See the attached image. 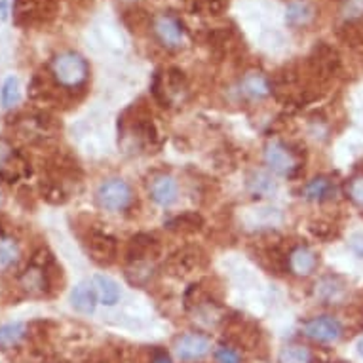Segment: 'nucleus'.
<instances>
[{
  "label": "nucleus",
  "mask_w": 363,
  "mask_h": 363,
  "mask_svg": "<svg viewBox=\"0 0 363 363\" xmlns=\"http://www.w3.org/2000/svg\"><path fill=\"white\" fill-rule=\"evenodd\" d=\"M55 267L54 257L50 255L48 251L42 250L38 251L33 261L27 267L21 278H19V284L23 287L25 291L33 295V297H44L48 295L50 289H52V268Z\"/></svg>",
  "instance_id": "nucleus-1"
},
{
  "label": "nucleus",
  "mask_w": 363,
  "mask_h": 363,
  "mask_svg": "<svg viewBox=\"0 0 363 363\" xmlns=\"http://www.w3.org/2000/svg\"><path fill=\"white\" fill-rule=\"evenodd\" d=\"M52 77L61 88H82L89 77V67L80 54L63 52L52 60Z\"/></svg>",
  "instance_id": "nucleus-2"
},
{
  "label": "nucleus",
  "mask_w": 363,
  "mask_h": 363,
  "mask_svg": "<svg viewBox=\"0 0 363 363\" xmlns=\"http://www.w3.org/2000/svg\"><path fill=\"white\" fill-rule=\"evenodd\" d=\"M57 2L60 0H16L13 2L16 23L23 27L46 23L57 12Z\"/></svg>",
  "instance_id": "nucleus-3"
},
{
  "label": "nucleus",
  "mask_w": 363,
  "mask_h": 363,
  "mask_svg": "<svg viewBox=\"0 0 363 363\" xmlns=\"http://www.w3.org/2000/svg\"><path fill=\"white\" fill-rule=\"evenodd\" d=\"M97 203L107 211H124L133 202V191L124 179H108L97 189Z\"/></svg>",
  "instance_id": "nucleus-4"
},
{
  "label": "nucleus",
  "mask_w": 363,
  "mask_h": 363,
  "mask_svg": "<svg viewBox=\"0 0 363 363\" xmlns=\"http://www.w3.org/2000/svg\"><path fill=\"white\" fill-rule=\"evenodd\" d=\"M339 65L340 60L335 48H331L325 42H320V44H315L312 54L306 60V72L314 74L318 82H323L339 71Z\"/></svg>",
  "instance_id": "nucleus-5"
},
{
  "label": "nucleus",
  "mask_w": 363,
  "mask_h": 363,
  "mask_svg": "<svg viewBox=\"0 0 363 363\" xmlns=\"http://www.w3.org/2000/svg\"><path fill=\"white\" fill-rule=\"evenodd\" d=\"M84 245L88 255L91 257V261L97 262L99 267H108L116 261L118 257V244L111 234L103 233V230H96L91 228L84 238Z\"/></svg>",
  "instance_id": "nucleus-6"
},
{
  "label": "nucleus",
  "mask_w": 363,
  "mask_h": 363,
  "mask_svg": "<svg viewBox=\"0 0 363 363\" xmlns=\"http://www.w3.org/2000/svg\"><path fill=\"white\" fill-rule=\"evenodd\" d=\"M264 164L274 173L286 175V177H295L301 172V162H298L297 155L280 141H272V143L267 145Z\"/></svg>",
  "instance_id": "nucleus-7"
},
{
  "label": "nucleus",
  "mask_w": 363,
  "mask_h": 363,
  "mask_svg": "<svg viewBox=\"0 0 363 363\" xmlns=\"http://www.w3.org/2000/svg\"><path fill=\"white\" fill-rule=\"evenodd\" d=\"M152 29H155L156 38L160 40V44H164L166 48L177 50L183 46L185 42V29H183V23L177 16L173 13H162L152 21Z\"/></svg>",
  "instance_id": "nucleus-8"
},
{
  "label": "nucleus",
  "mask_w": 363,
  "mask_h": 363,
  "mask_svg": "<svg viewBox=\"0 0 363 363\" xmlns=\"http://www.w3.org/2000/svg\"><path fill=\"white\" fill-rule=\"evenodd\" d=\"M303 333L315 342L329 345V342L340 339L342 325H340L339 320H335L331 315H315V318L303 323Z\"/></svg>",
  "instance_id": "nucleus-9"
},
{
  "label": "nucleus",
  "mask_w": 363,
  "mask_h": 363,
  "mask_svg": "<svg viewBox=\"0 0 363 363\" xmlns=\"http://www.w3.org/2000/svg\"><path fill=\"white\" fill-rule=\"evenodd\" d=\"M160 255V244L152 234L139 233L131 236L128 242V250H125V259L130 264L135 262H149Z\"/></svg>",
  "instance_id": "nucleus-10"
},
{
  "label": "nucleus",
  "mask_w": 363,
  "mask_h": 363,
  "mask_svg": "<svg viewBox=\"0 0 363 363\" xmlns=\"http://www.w3.org/2000/svg\"><path fill=\"white\" fill-rule=\"evenodd\" d=\"M211 350V342L208 337L198 333H189L179 337L175 342V354L181 362H198L203 359Z\"/></svg>",
  "instance_id": "nucleus-11"
},
{
  "label": "nucleus",
  "mask_w": 363,
  "mask_h": 363,
  "mask_svg": "<svg viewBox=\"0 0 363 363\" xmlns=\"http://www.w3.org/2000/svg\"><path fill=\"white\" fill-rule=\"evenodd\" d=\"M226 337L228 340H233L236 346H244L245 350H255L261 339V331L255 323L245 322V320H238L234 322L230 328L226 329Z\"/></svg>",
  "instance_id": "nucleus-12"
},
{
  "label": "nucleus",
  "mask_w": 363,
  "mask_h": 363,
  "mask_svg": "<svg viewBox=\"0 0 363 363\" xmlns=\"http://www.w3.org/2000/svg\"><path fill=\"white\" fill-rule=\"evenodd\" d=\"M167 270L175 276H185L192 272L194 268L202 267V251L198 247H185L173 253L172 259L167 261Z\"/></svg>",
  "instance_id": "nucleus-13"
},
{
  "label": "nucleus",
  "mask_w": 363,
  "mask_h": 363,
  "mask_svg": "<svg viewBox=\"0 0 363 363\" xmlns=\"http://www.w3.org/2000/svg\"><path fill=\"white\" fill-rule=\"evenodd\" d=\"M177 183L169 175H158L150 183V198L162 208H169L172 203L177 202Z\"/></svg>",
  "instance_id": "nucleus-14"
},
{
  "label": "nucleus",
  "mask_w": 363,
  "mask_h": 363,
  "mask_svg": "<svg viewBox=\"0 0 363 363\" xmlns=\"http://www.w3.org/2000/svg\"><path fill=\"white\" fill-rule=\"evenodd\" d=\"M287 267L293 274L310 276L318 267V255L306 245H298L287 257Z\"/></svg>",
  "instance_id": "nucleus-15"
},
{
  "label": "nucleus",
  "mask_w": 363,
  "mask_h": 363,
  "mask_svg": "<svg viewBox=\"0 0 363 363\" xmlns=\"http://www.w3.org/2000/svg\"><path fill=\"white\" fill-rule=\"evenodd\" d=\"M240 88H242V94L250 97V99H262L272 91V84L262 72L251 71L242 78Z\"/></svg>",
  "instance_id": "nucleus-16"
},
{
  "label": "nucleus",
  "mask_w": 363,
  "mask_h": 363,
  "mask_svg": "<svg viewBox=\"0 0 363 363\" xmlns=\"http://www.w3.org/2000/svg\"><path fill=\"white\" fill-rule=\"evenodd\" d=\"M315 297L325 304H339L345 298V284L337 276H325L315 284Z\"/></svg>",
  "instance_id": "nucleus-17"
},
{
  "label": "nucleus",
  "mask_w": 363,
  "mask_h": 363,
  "mask_svg": "<svg viewBox=\"0 0 363 363\" xmlns=\"http://www.w3.org/2000/svg\"><path fill=\"white\" fill-rule=\"evenodd\" d=\"M97 293L91 284H78L71 293L72 308L80 314H94L97 304Z\"/></svg>",
  "instance_id": "nucleus-18"
},
{
  "label": "nucleus",
  "mask_w": 363,
  "mask_h": 363,
  "mask_svg": "<svg viewBox=\"0 0 363 363\" xmlns=\"http://www.w3.org/2000/svg\"><path fill=\"white\" fill-rule=\"evenodd\" d=\"M203 217L196 211H186V213L175 215L169 220H166V228L172 233L181 234H194L198 230H202Z\"/></svg>",
  "instance_id": "nucleus-19"
},
{
  "label": "nucleus",
  "mask_w": 363,
  "mask_h": 363,
  "mask_svg": "<svg viewBox=\"0 0 363 363\" xmlns=\"http://www.w3.org/2000/svg\"><path fill=\"white\" fill-rule=\"evenodd\" d=\"M91 286L96 289L99 303L105 304V306H114L120 301V287L113 278L96 274L91 278Z\"/></svg>",
  "instance_id": "nucleus-20"
},
{
  "label": "nucleus",
  "mask_w": 363,
  "mask_h": 363,
  "mask_svg": "<svg viewBox=\"0 0 363 363\" xmlns=\"http://www.w3.org/2000/svg\"><path fill=\"white\" fill-rule=\"evenodd\" d=\"M335 183L329 177H315L310 181L308 185L304 186L303 196L310 202H325L335 196Z\"/></svg>",
  "instance_id": "nucleus-21"
},
{
  "label": "nucleus",
  "mask_w": 363,
  "mask_h": 363,
  "mask_svg": "<svg viewBox=\"0 0 363 363\" xmlns=\"http://www.w3.org/2000/svg\"><path fill=\"white\" fill-rule=\"evenodd\" d=\"M312 18H314V8L310 6L308 2H303V0L291 2L286 10V21L287 25H291V27L306 25Z\"/></svg>",
  "instance_id": "nucleus-22"
},
{
  "label": "nucleus",
  "mask_w": 363,
  "mask_h": 363,
  "mask_svg": "<svg viewBox=\"0 0 363 363\" xmlns=\"http://www.w3.org/2000/svg\"><path fill=\"white\" fill-rule=\"evenodd\" d=\"M27 333V328L25 323L21 322H12L0 325V348L2 350H8V348H13L21 342V339Z\"/></svg>",
  "instance_id": "nucleus-23"
},
{
  "label": "nucleus",
  "mask_w": 363,
  "mask_h": 363,
  "mask_svg": "<svg viewBox=\"0 0 363 363\" xmlns=\"http://www.w3.org/2000/svg\"><path fill=\"white\" fill-rule=\"evenodd\" d=\"M247 186H250V191L253 194H259V196H270V194L276 192V183L264 172L251 173L250 177H247Z\"/></svg>",
  "instance_id": "nucleus-24"
},
{
  "label": "nucleus",
  "mask_w": 363,
  "mask_h": 363,
  "mask_svg": "<svg viewBox=\"0 0 363 363\" xmlns=\"http://www.w3.org/2000/svg\"><path fill=\"white\" fill-rule=\"evenodd\" d=\"M19 259V245L16 240L8 238L6 234L0 236V270H8V268L16 264Z\"/></svg>",
  "instance_id": "nucleus-25"
},
{
  "label": "nucleus",
  "mask_w": 363,
  "mask_h": 363,
  "mask_svg": "<svg viewBox=\"0 0 363 363\" xmlns=\"http://www.w3.org/2000/svg\"><path fill=\"white\" fill-rule=\"evenodd\" d=\"M278 363H312V354L306 346H286L278 356Z\"/></svg>",
  "instance_id": "nucleus-26"
},
{
  "label": "nucleus",
  "mask_w": 363,
  "mask_h": 363,
  "mask_svg": "<svg viewBox=\"0 0 363 363\" xmlns=\"http://www.w3.org/2000/svg\"><path fill=\"white\" fill-rule=\"evenodd\" d=\"M42 196L46 198L50 203H65L67 191L63 189V183L57 179L50 177L42 183Z\"/></svg>",
  "instance_id": "nucleus-27"
},
{
  "label": "nucleus",
  "mask_w": 363,
  "mask_h": 363,
  "mask_svg": "<svg viewBox=\"0 0 363 363\" xmlns=\"http://www.w3.org/2000/svg\"><path fill=\"white\" fill-rule=\"evenodd\" d=\"M0 101L6 108L13 107L19 103V80L16 77L6 78V82L2 84L0 89Z\"/></svg>",
  "instance_id": "nucleus-28"
},
{
  "label": "nucleus",
  "mask_w": 363,
  "mask_h": 363,
  "mask_svg": "<svg viewBox=\"0 0 363 363\" xmlns=\"http://www.w3.org/2000/svg\"><path fill=\"white\" fill-rule=\"evenodd\" d=\"M150 91H152V96H155V99L160 103L162 107H169V105H172V101H169V96L166 94V78L162 77L160 71H156L155 77H152Z\"/></svg>",
  "instance_id": "nucleus-29"
},
{
  "label": "nucleus",
  "mask_w": 363,
  "mask_h": 363,
  "mask_svg": "<svg viewBox=\"0 0 363 363\" xmlns=\"http://www.w3.org/2000/svg\"><path fill=\"white\" fill-rule=\"evenodd\" d=\"M166 80H167V88L172 89V91H183L186 88V78H185V72L177 69V67H173L169 69L166 74Z\"/></svg>",
  "instance_id": "nucleus-30"
},
{
  "label": "nucleus",
  "mask_w": 363,
  "mask_h": 363,
  "mask_svg": "<svg viewBox=\"0 0 363 363\" xmlns=\"http://www.w3.org/2000/svg\"><path fill=\"white\" fill-rule=\"evenodd\" d=\"M346 192H348V196H350L352 202L357 203V206H363V175L352 179Z\"/></svg>",
  "instance_id": "nucleus-31"
},
{
  "label": "nucleus",
  "mask_w": 363,
  "mask_h": 363,
  "mask_svg": "<svg viewBox=\"0 0 363 363\" xmlns=\"http://www.w3.org/2000/svg\"><path fill=\"white\" fill-rule=\"evenodd\" d=\"M215 362L217 363H242L240 359V354L234 348H228V346H220L215 352Z\"/></svg>",
  "instance_id": "nucleus-32"
},
{
  "label": "nucleus",
  "mask_w": 363,
  "mask_h": 363,
  "mask_svg": "<svg viewBox=\"0 0 363 363\" xmlns=\"http://www.w3.org/2000/svg\"><path fill=\"white\" fill-rule=\"evenodd\" d=\"M91 363H122L120 356L111 348H101L91 356Z\"/></svg>",
  "instance_id": "nucleus-33"
},
{
  "label": "nucleus",
  "mask_w": 363,
  "mask_h": 363,
  "mask_svg": "<svg viewBox=\"0 0 363 363\" xmlns=\"http://www.w3.org/2000/svg\"><path fill=\"white\" fill-rule=\"evenodd\" d=\"M226 6H228V0H206V8H208V12L213 13V16H219Z\"/></svg>",
  "instance_id": "nucleus-34"
},
{
  "label": "nucleus",
  "mask_w": 363,
  "mask_h": 363,
  "mask_svg": "<svg viewBox=\"0 0 363 363\" xmlns=\"http://www.w3.org/2000/svg\"><path fill=\"white\" fill-rule=\"evenodd\" d=\"M10 158H12V147L4 139H0V167L6 166V162Z\"/></svg>",
  "instance_id": "nucleus-35"
},
{
  "label": "nucleus",
  "mask_w": 363,
  "mask_h": 363,
  "mask_svg": "<svg viewBox=\"0 0 363 363\" xmlns=\"http://www.w3.org/2000/svg\"><path fill=\"white\" fill-rule=\"evenodd\" d=\"M152 363H172V359L167 356V352L156 350L155 356H152Z\"/></svg>",
  "instance_id": "nucleus-36"
},
{
  "label": "nucleus",
  "mask_w": 363,
  "mask_h": 363,
  "mask_svg": "<svg viewBox=\"0 0 363 363\" xmlns=\"http://www.w3.org/2000/svg\"><path fill=\"white\" fill-rule=\"evenodd\" d=\"M10 13V0H0V21H6Z\"/></svg>",
  "instance_id": "nucleus-37"
},
{
  "label": "nucleus",
  "mask_w": 363,
  "mask_h": 363,
  "mask_svg": "<svg viewBox=\"0 0 363 363\" xmlns=\"http://www.w3.org/2000/svg\"><path fill=\"white\" fill-rule=\"evenodd\" d=\"M357 352H359V356L363 357V339L357 342Z\"/></svg>",
  "instance_id": "nucleus-38"
},
{
  "label": "nucleus",
  "mask_w": 363,
  "mask_h": 363,
  "mask_svg": "<svg viewBox=\"0 0 363 363\" xmlns=\"http://www.w3.org/2000/svg\"><path fill=\"white\" fill-rule=\"evenodd\" d=\"M2 234H4V233H2V228H0V236H2Z\"/></svg>",
  "instance_id": "nucleus-39"
},
{
  "label": "nucleus",
  "mask_w": 363,
  "mask_h": 363,
  "mask_svg": "<svg viewBox=\"0 0 363 363\" xmlns=\"http://www.w3.org/2000/svg\"><path fill=\"white\" fill-rule=\"evenodd\" d=\"M0 202H2V198H0Z\"/></svg>",
  "instance_id": "nucleus-40"
}]
</instances>
